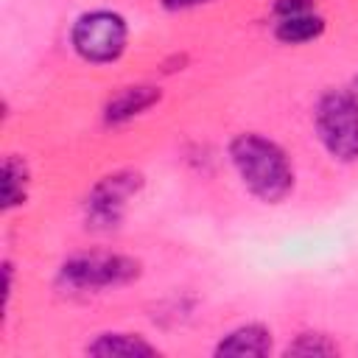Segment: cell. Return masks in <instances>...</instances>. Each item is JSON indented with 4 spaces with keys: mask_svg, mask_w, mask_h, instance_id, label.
Masks as SVG:
<instances>
[{
    "mask_svg": "<svg viewBox=\"0 0 358 358\" xmlns=\"http://www.w3.org/2000/svg\"><path fill=\"white\" fill-rule=\"evenodd\" d=\"M268 352H271V330L263 327V324H255V322L229 330L215 347V355H252V358H260V355H268Z\"/></svg>",
    "mask_w": 358,
    "mask_h": 358,
    "instance_id": "7",
    "label": "cell"
},
{
    "mask_svg": "<svg viewBox=\"0 0 358 358\" xmlns=\"http://www.w3.org/2000/svg\"><path fill=\"white\" fill-rule=\"evenodd\" d=\"M229 159L246 190L266 204H277L294 190V168L288 154L263 134H238L229 143Z\"/></svg>",
    "mask_w": 358,
    "mask_h": 358,
    "instance_id": "1",
    "label": "cell"
},
{
    "mask_svg": "<svg viewBox=\"0 0 358 358\" xmlns=\"http://www.w3.org/2000/svg\"><path fill=\"white\" fill-rule=\"evenodd\" d=\"M324 31V20L316 11H302V14H291V17H277L274 25V36L282 45H305L319 39Z\"/></svg>",
    "mask_w": 358,
    "mask_h": 358,
    "instance_id": "9",
    "label": "cell"
},
{
    "mask_svg": "<svg viewBox=\"0 0 358 358\" xmlns=\"http://www.w3.org/2000/svg\"><path fill=\"white\" fill-rule=\"evenodd\" d=\"M159 101V90L151 84H137V87H123L117 95H112L103 106V120L106 123H126L145 109H151Z\"/></svg>",
    "mask_w": 358,
    "mask_h": 358,
    "instance_id": "6",
    "label": "cell"
},
{
    "mask_svg": "<svg viewBox=\"0 0 358 358\" xmlns=\"http://www.w3.org/2000/svg\"><path fill=\"white\" fill-rule=\"evenodd\" d=\"M90 355H126V358H140V355H157V347L148 344L137 333H101L92 344H87Z\"/></svg>",
    "mask_w": 358,
    "mask_h": 358,
    "instance_id": "8",
    "label": "cell"
},
{
    "mask_svg": "<svg viewBox=\"0 0 358 358\" xmlns=\"http://www.w3.org/2000/svg\"><path fill=\"white\" fill-rule=\"evenodd\" d=\"M59 277L64 285L78 291L115 288L140 277V260L129 255H112V252H84L64 260Z\"/></svg>",
    "mask_w": 358,
    "mask_h": 358,
    "instance_id": "4",
    "label": "cell"
},
{
    "mask_svg": "<svg viewBox=\"0 0 358 358\" xmlns=\"http://www.w3.org/2000/svg\"><path fill=\"white\" fill-rule=\"evenodd\" d=\"M352 95H355V101H358V76H355V81H352Z\"/></svg>",
    "mask_w": 358,
    "mask_h": 358,
    "instance_id": "14",
    "label": "cell"
},
{
    "mask_svg": "<svg viewBox=\"0 0 358 358\" xmlns=\"http://www.w3.org/2000/svg\"><path fill=\"white\" fill-rule=\"evenodd\" d=\"M70 42H73V50L84 62L109 64L123 56L126 42H129V25L115 11H106V8L87 11L76 20L70 31Z\"/></svg>",
    "mask_w": 358,
    "mask_h": 358,
    "instance_id": "3",
    "label": "cell"
},
{
    "mask_svg": "<svg viewBox=\"0 0 358 358\" xmlns=\"http://www.w3.org/2000/svg\"><path fill=\"white\" fill-rule=\"evenodd\" d=\"M302 11H313V0H277L274 3L277 17H291V14H302Z\"/></svg>",
    "mask_w": 358,
    "mask_h": 358,
    "instance_id": "12",
    "label": "cell"
},
{
    "mask_svg": "<svg viewBox=\"0 0 358 358\" xmlns=\"http://www.w3.org/2000/svg\"><path fill=\"white\" fill-rule=\"evenodd\" d=\"M316 134L338 162L358 159V101L352 90H327L316 101Z\"/></svg>",
    "mask_w": 358,
    "mask_h": 358,
    "instance_id": "2",
    "label": "cell"
},
{
    "mask_svg": "<svg viewBox=\"0 0 358 358\" xmlns=\"http://www.w3.org/2000/svg\"><path fill=\"white\" fill-rule=\"evenodd\" d=\"M28 196V168L20 157H6L3 162V210L22 204Z\"/></svg>",
    "mask_w": 358,
    "mask_h": 358,
    "instance_id": "10",
    "label": "cell"
},
{
    "mask_svg": "<svg viewBox=\"0 0 358 358\" xmlns=\"http://www.w3.org/2000/svg\"><path fill=\"white\" fill-rule=\"evenodd\" d=\"M168 11H185V8H196L201 3H210V0H159Z\"/></svg>",
    "mask_w": 358,
    "mask_h": 358,
    "instance_id": "13",
    "label": "cell"
},
{
    "mask_svg": "<svg viewBox=\"0 0 358 358\" xmlns=\"http://www.w3.org/2000/svg\"><path fill=\"white\" fill-rule=\"evenodd\" d=\"M336 352H338V347L322 333H302L285 350V355H336Z\"/></svg>",
    "mask_w": 358,
    "mask_h": 358,
    "instance_id": "11",
    "label": "cell"
},
{
    "mask_svg": "<svg viewBox=\"0 0 358 358\" xmlns=\"http://www.w3.org/2000/svg\"><path fill=\"white\" fill-rule=\"evenodd\" d=\"M143 179L131 171H117L103 176L87 196V221L95 229H115L123 218L126 201L140 190Z\"/></svg>",
    "mask_w": 358,
    "mask_h": 358,
    "instance_id": "5",
    "label": "cell"
}]
</instances>
